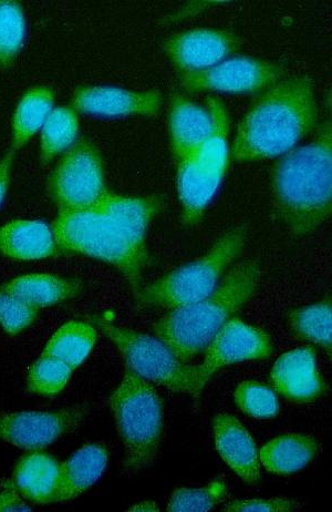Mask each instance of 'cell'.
<instances>
[{"instance_id": "4fadbf2b", "label": "cell", "mask_w": 332, "mask_h": 512, "mask_svg": "<svg viewBox=\"0 0 332 512\" xmlns=\"http://www.w3.org/2000/svg\"><path fill=\"white\" fill-rule=\"evenodd\" d=\"M74 108L82 114L99 117H154L163 106L159 90L132 91L119 87L87 86L72 98Z\"/></svg>"}, {"instance_id": "f1b7e54d", "label": "cell", "mask_w": 332, "mask_h": 512, "mask_svg": "<svg viewBox=\"0 0 332 512\" xmlns=\"http://www.w3.org/2000/svg\"><path fill=\"white\" fill-rule=\"evenodd\" d=\"M228 496L225 481L216 479L202 488H179L172 494L170 512H206L224 503Z\"/></svg>"}, {"instance_id": "7c38bea8", "label": "cell", "mask_w": 332, "mask_h": 512, "mask_svg": "<svg viewBox=\"0 0 332 512\" xmlns=\"http://www.w3.org/2000/svg\"><path fill=\"white\" fill-rule=\"evenodd\" d=\"M81 419L82 413L77 409L10 414L0 418V439L29 452H39L75 430Z\"/></svg>"}, {"instance_id": "2e32d148", "label": "cell", "mask_w": 332, "mask_h": 512, "mask_svg": "<svg viewBox=\"0 0 332 512\" xmlns=\"http://www.w3.org/2000/svg\"><path fill=\"white\" fill-rule=\"evenodd\" d=\"M178 161V192L182 222L191 227L203 219L219 190L225 172L205 165L193 155Z\"/></svg>"}, {"instance_id": "5bb4252c", "label": "cell", "mask_w": 332, "mask_h": 512, "mask_svg": "<svg viewBox=\"0 0 332 512\" xmlns=\"http://www.w3.org/2000/svg\"><path fill=\"white\" fill-rule=\"evenodd\" d=\"M271 382L279 394L295 403H313L325 393L313 347L296 348L280 356L272 368Z\"/></svg>"}, {"instance_id": "7a4b0ae2", "label": "cell", "mask_w": 332, "mask_h": 512, "mask_svg": "<svg viewBox=\"0 0 332 512\" xmlns=\"http://www.w3.org/2000/svg\"><path fill=\"white\" fill-rule=\"evenodd\" d=\"M275 206L297 237L318 231L332 212V127L326 120L313 141L286 153L272 178Z\"/></svg>"}, {"instance_id": "d590c367", "label": "cell", "mask_w": 332, "mask_h": 512, "mask_svg": "<svg viewBox=\"0 0 332 512\" xmlns=\"http://www.w3.org/2000/svg\"><path fill=\"white\" fill-rule=\"evenodd\" d=\"M128 511H159V508L155 506L151 501H144V503L139 504L130 508Z\"/></svg>"}, {"instance_id": "484cf974", "label": "cell", "mask_w": 332, "mask_h": 512, "mask_svg": "<svg viewBox=\"0 0 332 512\" xmlns=\"http://www.w3.org/2000/svg\"><path fill=\"white\" fill-rule=\"evenodd\" d=\"M290 327L302 339L331 353L332 306L330 301L298 307L288 316Z\"/></svg>"}, {"instance_id": "f546056e", "label": "cell", "mask_w": 332, "mask_h": 512, "mask_svg": "<svg viewBox=\"0 0 332 512\" xmlns=\"http://www.w3.org/2000/svg\"><path fill=\"white\" fill-rule=\"evenodd\" d=\"M72 372L74 370L70 366L57 358L41 356L29 372V391L39 395H56L65 388Z\"/></svg>"}, {"instance_id": "6da1fadb", "label": "cell", "mask_w": 332, "mask_h": 512, "mask_svg": "<svg viewBox=\"0 0 332 512\" xmlns=\"http://www.w3.org/2000/svg\"><path fill=\"white\" fill-rule=\"evenodd\" d=\"M313 80L286 78L263 91L238 125L233 158L240 162L274 159L292 151L318 128Z\"/></svg>"}, {"instance_id": "8992f818", "label": "cell", "mask_w": 332, "mask_h": 512, "mask_svg": "<svg viewBox=\"0 0 332 512\" xmlns=\"http://www.w3.org/2000/svg\"><path fill=\"white\" fill-rule=\"evenodd\" d=\"M245 243L244 230L235 229L225 233L201 258L145 286L137 301L143 306L172 311L207 298L241 255Z\"/></svg>"}, {"instance_id": "44dd1931", "label": "cell", "mask_w": 332, "mask_h": 512, "mask_svg": "<svg viewBox=\"0 0 332 512\" xmlns=\"http://www.w3.org/2000/svg\"><path fill=\"white\" fill-rule=\"evenodd\" d=\"M318 454V442L307 434H286L268 442L259 460L269 473L292 475L309 465Z\"/></svg>"}, {"instance_id": "d6986e66", "label": "cell", "mask_w": 332, "mask_h": 512, "mask_svg": "<svg viewBox=\"0 0 332 512\" xmlns=\"http://www.w3.org/2000/svg\"><path fill=\"white\" fill-rule=\"evenodd\" d=\"M0 253L15 260H43L55 256L58 247L44 222L16 220L0 229Z\"/></svg>"}, {"instance_id": "277c9868", "label": "cell", "mask_w": 332, "mask_h": 512, "mask_svg": "<svg viewBox=\"0 0 332 512\" xmlns=\"http://www.w3.org/2000/svg\"><path fill=\"white\" fill-rule=\"evenodd\" d=\"M53 233L58 249L89 256L117 269L138 299L148 264L147 243L134 239L95 208L60 212Z\"/></svg>"}, {"instance_id": "83f0119b", "label": "cell", "mask_w": 332, "mask_h": 512, "mask_svg": "<svg viewBox=\"0 0 332 512\" xmlns=\"http://www.w3.org/2000/svg\"><path fill=\"white\" fill-rule=\"evenodd\" d=\"M26 35L25 15L17 2L0 0V64L10 66L22 50Z\"/></svg>"}, {"instance_id": "ac0fdd59", "label": "cell", "mask_w": 332, "mask_h": 512, "mask_svg": "<svg viewBox=\"0 0 332 512\" xmlns=\"http://www.w3.org/2000/svg\"><path fill=\"white\" fill-rule=\"evenodd\" d=\"M109 462L106 446L89 444L60 465L56 503L78 498L101 478Z\"/></svg>"}, {"instance_id": "603a6c76", "label": "cell", "mask_w": 332, "mask_h": 512, "mask_svg": "<svg viewBox=\"0 0 332 512\" xmlns=\"http://www.w3.org/2000/svg\"><path fill=\"white\" fill-rule=\"evenodd\" d=\"M0 289L17 296L39 310L77 298L82 292V284L79 281L62 279L51 274H29L19 276Z\"/></svg>"}, {"instance_id": "30bf717a", "label": "cell", "mask_w": 332, "mask_h": 512, "mask_svg": "<svg viewBox=\"0 0 332 512\" xmlns=\"http://www.w3.org/2000/svg\"><path fill=\"white\" fill-rule=\"evenodd\" d=\"M274 352L273 342L263 330L232 317L206 347L205 360L199 365L204 389L221 368L248 361H264Z\"/></svg>"}, {"instance_id": "9a60e30c", "label": "cell", "mask_w": 332, "mask_h": 512, "mask_svg": "<svg viewBox=\"0 0 332 512\" xmlns=\"http://www.w3.org/2000/svg\"><path fill=\"white\" fill-rule=\"evenodd\" d=\"M213 429L216 450L224 462L246 484L256 485L261 479V460L251 433L235 416L227 413L215 416Z\"/></svg>"}, {"instance_id": "e575fe53", "label": "cell", "mask_w": 332, "mask_h": 512, "mask_svg": "<svg viewBox=\"0 0 332 512\" xmlns=\"http://www.w3.org/2000/svg\"><path fill=\"white\" fill-rule=\"evenodd\" d=\"M13 153H8V155L0 160V206L6 197V193L10 183V172H12L13 167Z\"/></svg>"}, {"instance_id": "ffe728a7", "label": "cell", "mask_w": 332, "mask_h": 512, "mask_svg": "<svg viewBox=\"0 0 332 512\" xmlns=\"http://www.w3.org/2000/svg\"><path fill=\"white\" fill-rule=\"evenodd\" d=\"M162 207L163 200L157 196L128 198L106 191L93 208L108 215L134 239L147 243L150 224Z\"/></svg>"}, {"instance_id": "5b68a950", "label": "cell", "mask_w": 332, "mask_h": 512, "mask_svg": "<svg viewBox=\"0 0 332 512\" xmlns=\"http://www.w3.org/2000/svg\"><path fill=\"white\" fill-rule=\"evenodd\" d=\"M124 456L122 473L133 477L157 458L164 438V406L153 384L127 370L110 397Z\"/></svg>"}, {"instance_id": "ba28073f", "label": "cell", "mask_w": 332, "mask_h": 512, "mask_svg": "<svg viewBox=\"0 0 332 512\" xmlns=\"http://www.w3.org/2000/svg\"><path fill=\"white\" fill-rule=\"evenodd\" d=\"M99 153L82 140L70 148L50 181V192L60 212L88 210L106 192Z\"/></svg>"}, {"instance_id": "52a82bcc", "label": "cell", "mask_w": 332, "mask_h": 512, "mask_svg": "<svg viewBox=\"0 0 332 512\" xmlns=\"http://www.w3.org/2000/svg\"><path fill=\"white\" fill-rule=\"evenodd\" d=\"M96 324L116 345L127 370L173 393L201 397L199 365L180 362L158 337L123 329L102 319H97Z\"/></svg>"}, {"instance_id": "1f68e13d", "label": "cell", "mask_w": 332, "mask_h": 512, "mask_svg": "<svg viewBox=\"0 0 332 512\" xmlns=\"http://www.w3.org/2000/svg\"><path fill=\"white\" fill-rule=\"evenodd\" d=\"M37 307L0 289V325L10 335L22 333L37 319Z\"/></svg>"}, {"instance_id": "d6a6232c", "label": "cell", "mask_w": 332, "mask_h": 512, "mask_svg": "<svg viewBox=\"0 0 332 512\" xmlns=\"http://www.w3.org/2000/svg\"><path fill=\"white\" fill-rule=\"evenodd\" d=\"M303 504L289 498L233 500L224 512H293L302 509Z\"/></svg>"}, {"instance_id": "7402d4cb", "label": "cell", "mask_w": 332, "mask_h": 512, "mask_svg": "<svg viewBox=\"0 0 332 512\" xmlns=\"http://www.w3.org/2000/svg\"><path fill=\"white\" fill-rule=\"evenodd\" d=\"M60 465L44 453H33L20 460L14 474L17 490L39 505L55 504Z\"/></svg>"}, {"instance_id": "8fae6325", "label": "cell", "mask_w": 332, "mask_h": 512, "mask_svg": "<svg viewBox=\"0 0 332 512\" xmlns=\"http://www.w3.org/2000/svg\"><path fill=\"white\" fill-rule=\"evenodd\" d=\"M240 48L236 35L213 28L186 30L164 43L165 54L182 73H197L219 65Z\"/></svg>"}, {"instance_id": "4dcf8cb0", "label": "cell", "mask_w": 332, "mask_h": 512, "mask_svg": "<svg viewBox=\"0 0 332 512\" xmlns=\"http://www.w3.org/2000/svg\"><path fill=\"white\" fill-rule=\"evenodd\" d=\"M235 403L248 416L269 419L279 413L278 398L273 389L254 381H245L237 386Z\"/></svg>"}, {"instance_id": "cb8c5ba5", "label": "cell", "mask_w": 332, "mask_h": 512, "mask_svg": "<svg viewBox=\"0 0 332 512\" xmlns=\"http://www.w3.org/2000/svg\"><path fill=\"white\" fill-rule=\"evenodd\" d=\"M54 94L47 87L28 90L20 100L13 121V148L19 150L43 129L54 107Z\"/></svg>"}, {"instance_id": "9c48e42d", "label": "cell", "mask_w": 332, "mask_h": 512, "mask_svg": "<svg viewBox=\"0 0 332 512\" xmlns=\"http://www.w3.org/2000/svg\"><path fill=\"white\" fill-rule=\"evenodd\" d=\"M284 77L283 67L272 61L238 57L197 73H182L181 86L191 94L211 91L252 94L271 88Z\"/></svg>"}, {"instance_id": "d4e9b609", "label": "cell", "mask_w": 332, "mask_h": 512, "mask_svg": "<svg viewBox=\"0 0 332 512\" xmlns=\"http://www.w3.org/2000/svg\"><path fill=\"white\" fill-rule=\"evenodd\" d=\"M96 340L95 327L83 322H69L51 337L43 356L55 357L75 371L87 360Z\"/></svg>"}, {"instance_id": "e0dca14e", "label": "cell", "mask_w": 332, "mask_h": 512, "mask_svg": "<svg viewBox=\"0 0 332 512\" xmlns=\"http://www.w3.org/2000/svg\"><path fill=\"white\" fill-rule=\"evenodd\" d=\"M214 127L209 108L195 104L182 95L171 101L170 131L176 159L193 155L210 137Z\"/></svg>"}, {"instance_id": "836d02e7", "label": "cell", "mask_w": 332, "mask_h": 512, "mask_svg": "<svg viewBox=\"0 0 332 512\" xmlns=\"http://www.w3.org/2000/svg\"><path fill=\"white\" fill-rule=\"evenodd\" d=\"M9 511H31V508L19 497L14 481H7L0 493V512Z\"/></svg>"}, {"instance_id": "4316f807", "label": "cell", "mask_w": 332, "mask_h": 512, "mask_svg": "<svg viewBox=\"0 0 332 512\" xmlns=\"http://www.w3.org/2000/svg\"><path fill=\"white\" fill-rule=\"evenodd\" d=\"M79 132L75 110L62 107L51 111L41 131V156L50 162L74 145Z\"/></svg>"}, {"instance_id": "3957f363", "label": "cell", "mask_w": 332, "mask_h": 512, "mask_svg": "<svg viewBox=\"0 0 332 512\" xmlns=\"http://www.w3.org/2000/svg\"><path fill=\"white\" fill-rule=\"evenodd\" d=\"M261 270L254 262L237 264L207 298L179 307L154 324V333L183 364L209 346L233 314L254 298Z\"/></svg>"}]
</instances>
